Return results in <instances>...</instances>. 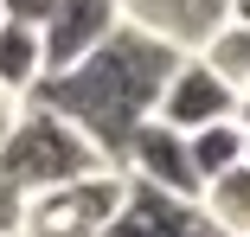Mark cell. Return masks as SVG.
<instances>
[{
	"label": "cell",
	"instance_id": "6da1fadb",
	"mask_svg": "<svg viewBox=\"0 0 250 237\" xmlns=\"http://www.w3.org/2000/svg\"><path fill=\"white\" fill-rule=\"evenodd\" d=\"M180 58H186L180 45H167V39H154V32H141V26L122 20L83 64H71V71H58V77H39L26 103L64 116L90 148L116 167V154L128 148V135L154 116L161 83L173 77Z\"/></svg>",
	"mask_w": 250,
	"mask_h": 237
},
{
	"label": "cell",
	"instance_id": "7a4b0ae2",
	"mask_svg": "<svg viewBox=\"0 0 250 237\" xmlns=\"http://www.w3.org/2000/svg\"><path fill=\"white\" fill-rule=\"evenodd\" d=\"M103 167L109 160L96 154L64 116L39 109V103H20L7 141H0V179H7L13 193H26V199L32 193H52V186H71L83 173H103Z\"/></svg>",
	"mask_w": 250,
	"mask_h": 237
},
{
	"label": "cell",
	"instance_id": "3957f363",
	"mask_svg": "<svg viewBox=\"0 0 250 237\" xmlns=\"http://www.w3.org/2000/svg\"><path fill=\"white\" fill-rule=\"evenodd\" d=\"M122 199H128V179H122L116 167L83 173V179H71V186L32 193V199H26V218H20V237H109Z\"/></svg>",
	"mask_w": 250,
	"mask_h": 237
},
{
	"label": "cell",
	"instance_id": "277c9868",
	"mask_svg": "<svg viewBox=\"0 0 250 237\" xmlns=\"http://www.w3.org/2000/svg\"><path fill=\"white\" fill-rule=\"evenodd\" d=\"M116 26H122V0H52V13L39 20V58H45V77L83 64Z\"/></svg>",
	"mask_w": 250,
	"mask_h": 237
},
{
	"label": "cell",
	"instance_id": "5b68a950",
	"mask_svg": "<svg viewBox=\"0 0 250 237\" xmlns=\"http://www.w3.org/2000/svg\"><path fill=\"white\" fill-rule=\"evenodd\" d=\"M116 173L128 186H147V193H173V199H199V173H192V154H186V135L161 128L154 116H147L128 148L116 154Z\"/></svg>",
	"mask_w": 250,
	"mask_h": 237
},
{
	"label": "cell",
	"instance_id": "8992f818",
	"mask_svg": "<svg viewBox=\"0 0 250 237\" xmlns=\"http://www.w3.org/2000/svg\"><path fill=\"white\" fill-rule=\"evenodd\" d=\"M154 122L173 128V135H199V128H212V122H237V97H231V90L186 52V58L173 64V77L161 83Z\"/></svg>",
	"mask_w": 250,
	"mask_h": 237
},
{
	"label": "cell",
	"instance_id": "52a82bcc",
	"mask_svg": "<svg viewBox=\"0 0 250 237\" xmlns=\"http://www.w3.org/2000/svg\"><path fill=\"white\" fill-rule=\"evenodd\" d=\"M109 237H225L199 199H173V193H147V186H128V199L109 224Z\"/></svg>",
	"mask_w": 250,
	"mask_h": 237
},
{
	"label": "cell",
	"instance_id": "ba28073f",
	"mask_svg": "<svg viewBox=\"0 0 250 237\" xmlns=\"http://www.w3.org/2000/svg\"><path fill=\"white\" fill-rule=\"evenodd\" d=\"M122 20L180 45V52H199L206 32L225 20V0H122Z\"/></svg>",
	"mask_w": 250,
	"mask_h": 237
},
{
	"label": "cell",
	"instance_id": "9c48e42d",
	"mask_svg": "<svg viewBox=\"0 0 250 237\" xmlns=\"http://www.w3.org/2000/svg\"><path fill=\"white\" fill-rule=\"evenodd\" d=\"M192 58L206 64V71H212V77L231 90V97H244V90H250V26H237V20H218Z\"/></svg>",
	"mask_w": 250,
	"mask_h": 237
},
{
	"label": "cell",
	"instance_id": "30bf717a",
	"mask_svg": "<svg viewBox=\"0 0 250 237\" xmlns=\"http://www.w3.org/2000/svg\"><path fill=\"white\" fill-rule=\"evenodd\" d=\"M39 77H45V58H39V26L0 20V90L26 103Z\"/></svg>",
	"mask_w": 250,
	"mask_h": 237
},
{
	"label": "cell",
	"instance_id": "8fae6325",
	"mask_svg": "<svg viewBox=\"0 0 250 237\" xmlns=\"http://www.w3.org/2000/svg\"><path fill=\"white\" fill-rule=\"evenodd\" d=\"M199 205H206V218L225 237H250V167H231V173L206 179L199 186Z\"/></svg>",
	"mask_w": 250,
	"mask_h": 237
},
{
	"label": "cell",
	"instance_id": "7c38bea8",
	"mask_svg": "<svg viewBox=\"0 0 250 237\" xmlns=\"http://www.w3.org/2000/svg\"><path fill=\"white\" fill-rule=\"evenodd\" d=\"M186 154H192L199 186H206V179H218V173L244 167V128H237V122H212V128L186 135Z\"/></svg>",
	"mask_w": 250,
	"mask_h": 237
},
{
	"label": "cell",
	"instance_id": "4fadbf2b",
	"mask_svg": "<svg viewBox=\"0 0 250 237\" xmlns=\"http://www.w3.org/2000/svg\"><path fill=\"white\" fill-rule=\"evenodd\" d=\"M20 218H26V193H13L0 179V237H20Z\"/></svg>",
	"mask_w": 250,
	"mask_h": 237
},
{
	"label": "cell",
	"instance_id": "5bb4252c",
	"mask_svg": "<svg viewBox=\"0 0 250 237\" xmlns=\"http://www.w3.org/2000/svg\"><path fill=\"white\" fill-rule=\"evenodd\" d=\"M52 13V0H0V20H20V26H39Z\"/></svg>",
	"mask_w": 250,
	"mask_h": 237
},
{
	"label": "cell",
	"instance_id": "9a60e30c",
	"mask_svg": "<svg viewBox=\"0 0 250 237\" xmlns=\"http://www.w3.org/2000/svg\"><path fill=\"white\" fill-rule=\"evenodd\" d=\"M13 116H20V97H7V90H0V141H7V128H13Z\"/></svg>",
	"mask_w": 250,
	"mask_h": 237
},
{
	"label": "cell",
	"instance_id": "2e32d148",
	"mask_svg": "<svg viewBox=\"0 0 250 237\" xmlns=\"http://www.w3.org/2000/svg\"><path fill=\"white\" fill-rule=\"evenodd\" d=\"M225 20H237V26H250V0H225Z\"/></svg>",
	"mask_w": 250,
	"mask_h": 237
},
{
	"label": "cell",
	"instance_id": "e0dca14e",
	"mask_svg": "<svg viewBox=\"0 0 250 237\" xmlns=\"http://www.w3.org/2000/svg\"><path fill=\"white\" fill-rule=\"evenodd\" d=\"M237 128L250 135V90H244V97H237Z\"/></svg>",
	"mask_w": 250,
	"mask_h": 237
},
{
	"label": "cell",
	"instance_id": "ac0fdd59",
	"mask_svg": "<svg viewBox=\"0 0 250 237\" xmlns=\"http://www.w3.org/2000/svg\"><path fill=\"white\" fill-rule=\"evenodd\" d=\"M244 167H250V135H244Z\"/></svg>",
	"mask_w": 250,
	"mask_h": 237
}]
</instances>
